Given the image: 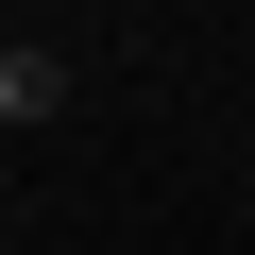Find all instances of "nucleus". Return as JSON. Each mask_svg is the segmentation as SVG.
<instances>
[{
	"label": "nucleus",
	"instance_id": "1",
	"mask_svg": "<svg viewBox=\"0 0 255 255\" xmlns=\"http://www.w3.org/2000/svg\"><path fill=\"white\" fill-rule=\"evenodd\" d=\"M68 85H85V68H68L51 34H0V136H51V119H68Z\"/></svg>",
	"mask_w": 255,
	"mask_h": 255
},
{
	"label": "nucleus",
	"instance_id": "2",
	"mask_svg": "<svg viewBox=\"0 0 255 255\" xmlns=\"http://www.w3.org/2000/svg\"><path fill=\"white\" fill-rule=\"evenodd\" d=\"M238 255H255V238H238Z\"/></svg>",
	"mask_w": 255,
	"mask_h": 255
}]
</instances>
